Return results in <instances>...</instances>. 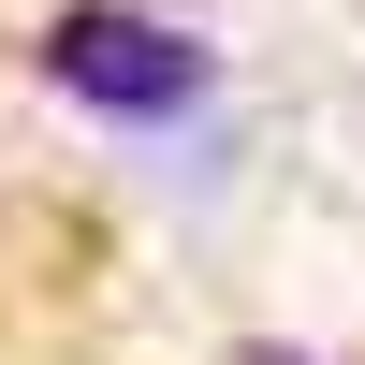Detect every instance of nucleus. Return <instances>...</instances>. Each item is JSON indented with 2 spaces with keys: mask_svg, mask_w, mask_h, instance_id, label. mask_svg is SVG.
Listing matches in <instances>:
<instances>
[{
  "mask_svg": "<svg viewBox=\"0 0 365 365\" xmlns=\"http://www.w3.org/2000/svg\"><path fill=\"white\" fill-rule=\"evenodd\" d=\"M263 365H292V351H263Z\"/></svg>",
  "mask_w": 365,
  "mask_h": 365,
  "instance_id": "2",
  "label": "nucleus"
},
{
  "mask_svg": "<svg viewBox=\"0 0 365 365\" xmlns=\"http://www.w3.org/2000/svg\"><path fill=\"white\" fill-rule=\"evenodd\" d=\"M44 73L73 88L88 117H132V132H161V117H190L205 88H220V58H205L190 29L132 15V0H73V15L44 29Z\"/></svg>",
  "mask_w": 365,
  "mask_h": 365,
  "instance_id": "1",
  "label": "nucleus"
}]
</instances>
